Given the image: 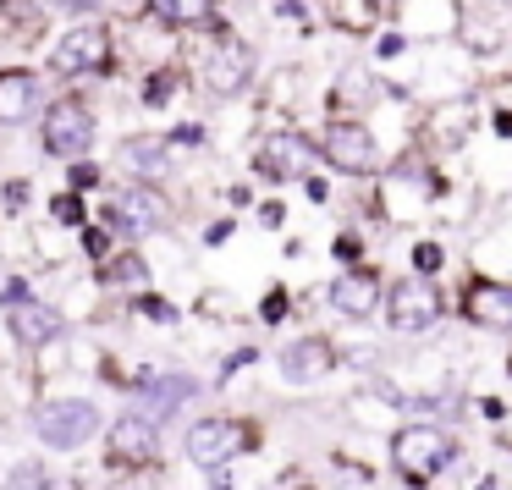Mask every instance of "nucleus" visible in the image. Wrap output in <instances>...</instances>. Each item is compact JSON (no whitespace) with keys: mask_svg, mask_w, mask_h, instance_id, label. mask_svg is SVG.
<instances>
[{"mask_svg":"<svg viewBox=\"0 0 512 490\" xmlns=\"http://www.w3.org/2000/svg\"><path fill=\"white\" fill-rule=\"evenodd\" d=\"M105 221L116 226L122 237H149L160 221H166V210H160V199H155V188H122V193H111L105 199Z\"/></svg>","mask_w":512,"mask_h":490,"instance_id":"9d476101","label":"nucleus"},{"mask_svg":"<svg viewBox=\"0 0 512 490\" xmlns=\"http://www.w3.org/2000/svg\"><path fill=\"white\" fill-rule=\"evenodd\" d=\"M100 281H111V287H127V292H149V265H144V254L111 259V265L100 270Z\"/></svg>","mask_w":512,"mask_h":490,"instance_id":"aec40b11","label":"nucleus"},{"mask_svg":"<svg viewBox=\"0 0 512 490\" xmlns=\"http://www.w3.org/2000/svg\"><path fill=\"white\" fill-rule=\"evenodd\" d=\"M336 369V347L325 336H298L292 347H281V380L287 386H314Z\"/></svg>","mask_w":512,"mask_h":490,"instance_id":"f8f14e48","label":"nucleus"},{"mask_svg":"<svg viewBox=\"0 0 512 490\" xmlns=\"http://www.w3.org/2000/svg\"><path fill=\"white\" fill-rule=\"evenodd\" d=\"M177 83H182V78H177V67H160L155 78L144 83V105H149V111H160V105L171 100V89H177Z\"/></svg>","mask_w":512,"mask_h":490,"instance_id":"412c9836","label":"nucleus"},{"mask_svg":"<svg viewBox=\"0 0 512 490\" xmlns=\"http://www.w3.org/2000/svg\"><path fill=\"white\" fill-rule=\"evenodd\" d=\"M441 314H446V298H441V287L424 281V276H408V281H397V287L386 292V320H391V331H397V336L435 331Z\"/></svg>","mask_w":512,"mask_h":490,"instance_id":"7ed1b4c3","label":"nucleus"},{"mask_svg":"<svg viewBox=\"0 0 512 490\" xmlns=\"http://www.w3.org/2000/svg\"><path fill=\"white\" fill-rule=\"evenodd\" d=\"M138 391H144V419H160V413L182 408L193 397V380L188 375H144Z\"/></svg>","mask_w":512,"mask_h":490,"instance_id":"a211bd4d","label":"nucleus"},{"mask_svg":"<svg viewBox=\"0 0 512 490\" xmlns=\"http://www.w3.org/2000/svg\"><path fill=\"white\" fill-rule=\"evenodd\" d=\"M149 17H160L166 28H199L215 23V0H144Z\"/></svg>","mask_w":512,"mask_h":490,"instance_id":"6ab92c4d","label":"nucleus"},{"mask_svg":"<svg viewBox=\"0 0 512 490\" xmlns=\"http://www.w3.org/2000/svg\"><path fill=\"white\" fill-rule=\"evenodd\" d=\"M138 309H144L149 320H177V309H171V303H160V298H149V292H138Z\"/></svg>","mask_w":512,"mask_h":490,"instance_id":"b1692460","label":"nucleus"},{"mask_svg":"<svg viewBox=\"0 0 512 490\" xmlns=\"http://www.w3.org/2000/svg\"><path fill=\"white\" fill-rule=\"evenodd\" d=\"M105 446H111L116 468H144L160 457V424L144 419V413H122V419L111 424V435H105Z\"/></svg>","mask_w":512,"mask_h":490,"instance_id":"1a4fd4ad","label":"nucleus"},{"mask_svg":"<svg viewBox=\"0 0 512 490\" xmlns=\"http://www.w3.org/2000/svg\"><path fill=\"white\" fill-rule=\"evenodd\" d=\"M116 160H122V171L138 182V188H149V182H160L171 171V149L160 144V138H127Z\"/></svg>","mask_w":512,"mask_h":490,"instance_id":"dca6fc26","label":"nucleus"},{"mask_svg":"<svg viewBox=\"0 0 512 490\" xmlns=\"http://www.w3.org/2000/svg\"><path fill=\"white\" fill-rule=\"evenodd\" d=\"M226 237H232V221H215V226H210V232H204V243H210V248H221V243H226Z\"/></svg>","mask_w":512,"mask_h":490,"instance_id":"c85d7f7f","label":"nucleus"},{"mask_svg":"<svg viewBox=\"0 0 512 490\" xmlns=\"http://www.w3.org/2000/svg\"><path fill=\"white\" fill-rule=\"evenodd\" d=\"M94 182H100V166H94V160H89V166L72 160V193H78V199H83V188H94Z\"/></svg>","mask_w":512,"mask_h":490,"instance_id":"5701e85b","label":"nucleus"},{"mask_svg":"<svg viewBox=\"0 0 512 490\" xmlns=\"http://www.w3.org/2000/svg\"><path fill=\"white\" fill-rule=\"evenodd\" d=\"M6 204H12V210H23V204H28V182H6Z\"/></svg>","mask_w":512,"mask_h":490,"instance_id":"cd10ccee","label":"nucleus"},{"mask_svg":"<svg viewBox=\"0 0 512 490\" xmlns=\"http://www.w3.org/2000/svg\"><path fill=\"white\" fill-rule=\"evenodd\" d=\"M39 144L56 160H83L94 149V111L83 100H56L39 122Z\"/></svg>","mask_w":512,"mask_h":490,"instance_id":"39448f33","label":"nucleus"},{"mask_svg":"<svg viewBox=\"0 0 512 490\" xmlns=\"http://www.w3.org/2000/svg\"><path fill=\"white\" fill-rule=\"evenodd\" d=\"M303 188H309V199H314V204H325V199H331V193H325V182H320V177H303Z\"/></svg>","mask_w":512,"mask_h":490,"instance_id":"7c9ffc66","label":"nucleus"},{"mask_svg":"<svg viewBox=\"0 0 512 490\" xmlns=\"http://www.w3.org/2000/svg\"><path fill=\"white\" fill-rule=\"evenodd\" d=\"M314 155H320V149H314L309 138L292 133V127H281V133H265V138H259L254 171H259L265 182H303V177H309V166H314Z\"/></svg>","mask_w":512,"mask_h":490,"instance_id":"423d86ee","label":"nucleus"},{"mask_svg":"<svg viewBox=\"0 0 512 490\" xmlns=\"http://www.w3.org/2000/svg\"><path fill=\"white\" fill-rule=\"evenodd\" d=\"M39 441L56 446V452H72V446H89V435L100 430V408L89 397H50L34 419Z\"/></svg>","mask_w":512,"mask_h":490,"instance_id":"20e7f679","label":"nucleus"},{"mask_svg":"<svg viewBox=\"0 0 512 490\" xmlns=\"http://www.w3.org/2000/svg\"><path fill=\"white\" fill-rule=\"evenodd\" d=\"M12 336L23 347H45L61 336V314L45 309V303H34V298H23V303H12Z\"/></svg>","mask_w":512,"mask_h":490,"instance_id":"f3484780","label":"nucleus"},{"mask_svg":"<svg viewBox=\"0 0 512 490\" xmlns=\"http://www.w3.org/2000/svg\"><path fill=\"white\" fill-rule=\"evenodd\" d=\"M105 248H111V243H105L100 226H83V254H89V259H105Z\"/></svg>","mask_w":512,"mask_h":490,"instance_id":"393cba45","label":"nucleus"},{"mask_svg":"<svg viewBox=\"0 0 512 490\" xmlns=\"http://www.w3.org/2000/svg\"><path fill=\"white\" fill-rule=\"evenodd\" d=\"M254 72H259V61H254V50L243 45V39H232V34H221V45L210 50V61H204V89L215 94V100H237V94L254 83Z\"/></svg>","mask_w":512,"mask_h":490,"instance_id":"6e6552de","label":"nucleus"},{"mask_svg":"<svg viewBox=\"0 0 512 490\" xmlns=\"http://www.w3.org/2000/svg\"><path fill=\"white\" fill-rule=\"evenodd\" d=\"M177 144H204V127H177V133H171V149H177Z\"/></svg>","mask_w":512,"mask_h":490,"instance_id":"bb28decb","label":"nucleus"},{"mask_svg":"<svg viewBox=\"0 0 512 490\" xmlns=\"http://www.w3.org/2000/svg\"><path fill=\"white\" fill-rule=\"evenodd\" d=\"M463 314L479 331H512V281H474L463 292Z\"/></svg>","mask_w":512,"mask_h":490,"instance_id":"4468645a","label":"nucleus"},{"mask_svg":"<svg viewBox=\"0 0 512 490\" xmlns=\"http://www.w3.org/2000/svg\"><path fill=\"white\" fill-rule=\"evenodd\" d=\"M391 463H397V474L408 485H430V479H441L457 463V441L446 430H435V424H408V430L391 435Z\"/></svg>","mask_w":512,"mask_h":490,"instance_id":"f257e3e1","label":"nucleus"},{"mask_svg":"<svg viewBox=\"0 0 512 490\" xmlns=\"http://www.w3.org/2000/svg\"><path fill=\"white\" fill-rule=\"evenodd\" d=\"M56 221H83V199H78V193L56 199Z\"/></svg>","mask_w":512,"mask_h":490,"instance_id":"a878e982","label":"nucleus"},{"mask_svg":"<svg viewBox=\"0 0 512 490\" xmlns=\"http://www.w3.org/2000/svg\"><path fill=\"white\" fill-rule=\"evenodd\" d=\"M243 441H248V430L237 419H199L188 430V457L199 468H221L243 452Z\"/></svg>","mask_w":512,"mask_h":490,"instance_id":"9b49d317","label":"nucleus"},{"mask_svg":"<svg viewBox=\"0 0 512 490\" xmlns=\"http://www.w3.org/2000/svg\"><path fill=\"white\" fill-rule=\"evenodd\" d=\"M380 276L375 270H353V276H336L331 281V309L347 314V320H369V314L380 309Z\"/></svg>","mask_w":512,"mask_h":490,"instance_id":"2eb2a0df","label":"nucleus"},{"mask_svg":"<svg viewBox=\"0 0 512 490\" xmlns=\"http://www.w3.org/2000/svg\"><path fill=\"white\" fill-rule=\"evenodd\" d=\"M281 314H287V292H276V298L265 303V320H281Z\"/></svg>","mask_w":512,"mask_h":490,"instance_id":"c756f323","label":"nucleus"},{"mask_svg":"<svg viewBox=\"0 0 512 490\" xmlns=\"http://www.w3.org/2000/svg\"><path fill=\"white\" fill-rule=\"evenodd\" d=\"M50 78H83V72H100L111 67V28L100 23V17H89V23H72L67 34L50 45Z\"/></svg>","mask_w":512,"mask_h":490,"instance_id":"f03ea898","label":"nucleus"},{"mask_svg":"<svg viewBox=\"0 0 512 490\" xmlns=\"http://www.w3.org/2000/svg\"><path fill=\"white\" fill-rule=\"evenodd\" d=\"M45 105V83L34 67H6L0 72V127H23Z\"/></svg>","mask_w":512,"mask_h":490,"instance_id":"ddd939ff","label":"nucleus"},{"mask_svg":"<svg viewBox=\"0 0 512 490\" xmlns=\"http://www.w3.org/2000/svg\"><path fill=\"white\" fill-rule=\"evenodd\" d=\"M441 265H446V248L441 243H430V237H424V243H413V270H419L424 281H430Z\"/></svg>","mask_w":512,"mask_h":490,"instance_id":"4be33fe9","label":"nucleus"},{"mask_svg":"<svg viewBox=\"0 0 512 490\" xmlns=\"http://www.w3.org/2000/svg\"><path fill=\"white\" fill-rule=\"evenodd\" d=\"M320 155L336 171H347V177H375L380 171V144L364 122H331L320 133Z\"/></svg>","mask_w":512,"mask_h":490,"instance_id":"0eeeda50","label":"nucleus"}]
</instances>
